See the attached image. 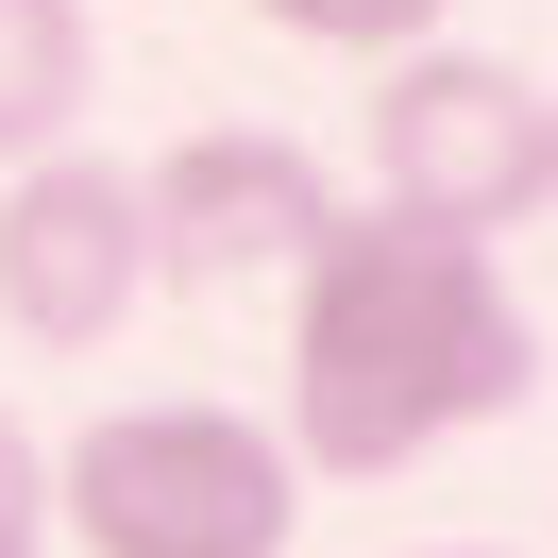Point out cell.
Returning a JSON list of instances; mask_svg holds the SVG:
<instances>
[{
	"mask_svg": "<svg viewBox=\"0 0 558 558\" xmlns=\"http://www.w3.org/2000/svg\"><path fill=\"white\" fill-rule=\"evenodd\" d=\"M542 389V339L508 305V254L457 220H322L288 271V457L305 474H407Z\"/></svg>",
	"mask_w": 558,
	"mask_h": 558,
	"instance_id": "cell-1",
	"label": "cell"
},
{
	"mask_svg": "<svg viewBox=\"0 0 558 558\" xmlns=\"http://www.w3.org/2000/svg\"><path fill=\"white\" fill-rule=\"evenodd\" d=\"M51 542L85 558H288L305 542V457L238 407H102L51 457Z\"/></svg>",
	"mask_w": 558,
	"mask_h": 558,
	"instance_id": "cell-2",
	"label": "cell"
},
{
	"mask_svg": "<svg viewBox=\"0 0 558 558\" xmlns=\"http://www.w3.org/2000/svg\"><path fill=\"white\" fill-rule=\"evenodd\" d=\"M373 204L508 238L542 204V85L490 69V51H440V35L373 51Z\"/></svg>",
	"mask_w": 558,
	"mask_h": 558,
	"instance_id": "cell-3",
	"label": "cell"
},
{
	"mask_svg": "<svg viewBox=\"0 0 558 558\" xmlns=\"http://www.w3.org/2000/svg\"><path fill=\"white\" fill-rule=\"evenodd\" d=\"M136 305H153V204H136V170L85 153V136L17 153V170H0V322H17L35 355H102Z\"/></svg>",
	"mask_w": 558,
	"mask_h": 558,
	"instance_id": "cell-4",
	"label": "cell"
},
{
	"mask_svg": "<svg viewBox=\"0 0 558 558\" xmlns=\"http://www.w3.org/2000/svg\"><path fill=\"white\" fill-rule=\"evenodd\" d=\"M136 204H153V288L238 305V288L305 271V238L339 220V170H322L305 136H271V119H204V136H170L136 170Z\"/></svg>",
	"mask_w": 558,
	"mask_h": 558,
	"instance_id": "cell-5",
	"label": "cell"
},
{
	"mask_svg": "<svg viewBox=\"0 0 558 558\" xmlns=\"http://www.w3.org/2000/svg\"><path fill=\"white\" fill-rule=\"evenodd\" d=\"M85 69H102L85 51V0H0V170L85 119Z\"/></svg>",
	"mask_w": 558,
	"mask_h": 558,
	"instance_id": "cell-6",
	"label": "cell"
},
{
	"mask_svg": "<svg viewBox=\"0 0 558 558\" xmlns=\"http://www.w3.org/2000/svg\"><path fill=\"white\" fill-rule=\"evenodd\" d=\"M238 17H271V35H305V51H407V35H440V0H238Z\"/></svg>",
	"mask_w": 558,
	"mask_h": 558,
	"instance_id": "cell-7",
	"label": "cell"
},
{
	"mask_svg": "<svg viewBox=\"0 0 558 558\" xmlns=\"http://www.w3.org/2000/svg\"><path fill=\"white\" fill-rule=\"evenodd\" d=\"M0 558H51V457L17 407H0Z\"/></svg>",
	"mask_w": 558,
	"mask_h": 558,
	"instance_id": "cell-8",
	"label": "cell"
},
{
	"mask_svg": "<svg viewBox=\"0 0 558 558\" xmlns=\"http://www.w3.org/2000/svg\"><path fill=\"white\" fill-rule=\"evenodd\" d=\"M542 204H558V85H542Z\"/></svg>",
	"mask_w": 558,
	"mask_h": 558,
	"instance_id": "cell-9",
	"label": "cell"
},
{
	"mask_svg": "<svg viewBox=\"0 0 558 558\" xmlns=\"http://www.w3.org/2000/svg\"><path fill=\"white\" fill-rule=\"evenodd\" d=\"M440 558H474V542H440Z\"/></svg>",
	"mask_w": 558,
	"mask_h": 558,
	"instance_id": "cell-10",
	"label": "cell"
}]
</instances>
